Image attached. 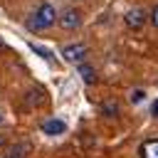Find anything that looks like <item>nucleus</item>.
Here are the masks:
<instances>
[{"instance_id":"nucleus-1","label":"nucleus","mask_w":158,"mask_h":158,"mask_svg":"<svg viewBox=\"0 0 158 158\" xmlns=\"http://www.w3.org/2000/svg\"><path fill=\"white\" fill-rule=\"evenodd\" d=\"M59 20V15H57V10H54V5H49V2H42L30 17H27V30H47V27H52L54 22Z\"/></svg>"},{"instance_id":"nucleus-2","label":"nucleus","mask_w":158,"mask_h":158,"mask_svg":"<svg viewBox=\"0 0 158 158\" xmlns=\"http://www.w3.org/2000/svg\"><path fill=\"white\" fill-rule=\"evenodd\" d=\"M146 22H151V12L143 10V7H131L126 15H123V25L128 30H143Z\"/></svg>"},{"instance_id":"nucleus-3","label":"nucleus","mask_w":158,"mask_h":158,"mask_svg":"<svg viewBox=\"0 0 158 158\" xmlns=\"http://www.w3.org/2000/svg\"><path fill=\"white\" fill-rule=\"evenodd\" d=\"M86 54H89V47L81 44V42H77V44H67V47L62 49L64 62H72V64H81V62L86 59Z\"/></svg>"},{"instance_id":"nucleus-4","label":"nucleus","mask_w":158,"mask_h":158,"mask_svg":"<svg viewBox=\"0 0 158 158\" xmlns=\"http://www.w3.org/2000/svg\"><path fill=\"white\" fill-rule=\"evenodd\" d=\"M59 27L62 30H77V27H81V10L79 7H67L62 15H59Z\"/></svg>"},{"instance_id":"nucleus-5","label":"nucleus","mask_w":158,"mask_h":158,"mask_svg":"<svg viewBox=\"0 0 158 158\" xmlns=\"http://www.w3.org/2000/svg\"><path fill=\"white\" fill-rule=\"evenodd\" d=\"M42 131L47 136H59V133L67 131V123L62 118H47V121H42Z\"/></svg>"},{"instance_id":"nucleus-6","label":"nucleus","mask_w":158,"mask_h":158,"mask_svg":"<svg viewBox=\"0 0 158 158\" xmlns=\"http://www.w3.org/2000/svg\"><path fill=\"white\" fill-rule=\"evenodd\" d=\"M138 156H141V158H158V138L143 141L141 148H138Z\"/></svg>"},{"instance_id":"nucleus-7","label":"nucleus","mask_w":158,"mask_h":158,"mask_svg":"<svg viewBox=\"0 0 158 158\" xmlns=\"http://www.w3.org/2000/svg\"><path fill=\"white\" fill-rule=\"evenodd\" d=\"M79 77H81V81H84V84H96V81H99L96 69H94L91 64H86V62H81V64H79Z\"/></svg>"},{"instance_id":"nucleus-8","label":"nucleus","mask_w":158,"mask_h":158,"mask_svg":"<svg viewBox=\"0 0 158 158\" xmlns=\"http://www.w3.org/2000/svg\"><path fill=\"white\" fill-rule=\"evenodd\" d=\"M101 111H104L106 116H111V118H114V116H118V104L109 99V101H104V104H101Z\"/></svg>"},{"instance_id":"nucleus-9","label":"nucleus","mask_w":158,"mask_h":158,"mask_svg":"<svg viewBox=\"0 0 158 158\" xmlns=\"http://www.w3.org/2000/svg\"><path fill=\"white\" fill-rule=\"evenodd\" d=\"M25 151H30V143H25V141H22V143H15V146H12L10 156H20V158H22V156H25Z\"/></svg>"},{"instance_id":"nucleus-10","label":"nucleus","mask_w":158,"mask_h":158,"mask_svg":"<svg viewBox=\"0 0 158 158\" xmlns=\"http://www.w3.org/2000/svg\"><path fill=\"white\" fill-rule=\"evenodd\" d=\"M40 101H44L42 91H40V89H37V91H30V96H27V104H40Z\"/></svg>"},{"instance_id":"nucleus-11","label":"nucleus","mask_w":158,"mask_h":158,"mask_svg":"<svg viewBox=\"0 0 158 158\" xmlns=\"http://www.w3.org/2000/svg\"><path fill=\"white\" fill-rule=\"evenodd\" d=\"M143 96H146V91H141V89H133V91H131V101H133V104H138Z\"/></svg>"},{"instance_id":"nucleus-12","label":"nucleus","mask_w":158,"mask_h":158,"mask_svg":"<svg viewBox=\"0 0 158 158\" xmlns=\"http://www.w3.org/2000/svg\"><path fill=\"white\" fill-rule=\"evenodd\" d=\"M151 25H153V27L158 30V5H156V7L151 10Z\"/></svg>"},{"instance_id":"nucleus-13","label":"nucleus","mask_w":158,"mask_h":158,"mask_svg":"<svg viewBox=\"0 0 158 158\" xmlns=\"http://www.w3.org/2000/svg\"><path fill=\"white\" fill-rule=\"evenodd\" d=\"M153 116H158V101L153 104Z\"/></svg>"},{"instance_id":"nucleus-14","label":"nucleus","mask_w":158,"mask_h":158,"mask_svg":"<svg viewBox=\"0 0 158 158\" xmlns=\"http://www.w3.org/2000/svg\"><path fill=\"white\" fill-rule=\"evenodd\" d=\"M2 143H5V133H0V146H2Z\"/></svg>"},{"instance_id":"nucleus-15","label":"nucleus","mask_w":158,"mask_h":158,"mask_svg":"<svg viewBox=\"0 0 158 158\" xmlns=\"http://www.w3.org/2000/svg\"><path fill=\"white\" fill-rule=\"evenodd\" d=\"M7 158H20V156H7Z\"/></svg>"},{"instance_id":"nucleus-16","label":"nucleus","mask_w":158,"mask_h":158,"mask_svg":"<svg viewBox=\"0 0 158 158\" xmlns=\"http://www.w3.org/2000/svg\"><path fill=\"white\" fill-rule=\"evenodd\" d=\"M0 123H2V114H0Z\"/></svg>"},{"instance_id":"nucleus-17","label":"nucleus","mask_w":158,"mask_h":158,"mask_svg":"<svg viewBox=\"0 0 158 158\" xmlns=\"http://www.w3.org/2000/svg\"><path fill=\"white\" fill-rule=\"evenodd\" d=\"M0 47H2V40H0Z\"/></svg>"}]
</instances>
